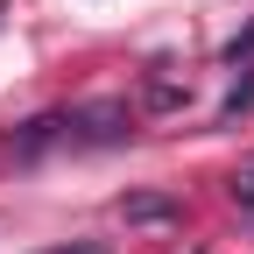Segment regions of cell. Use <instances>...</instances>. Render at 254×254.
Here are the masks:
<instances>
[{
    "mask_svg": "<svg viewBox=\"0 0 254 254\" xmlns=\"http://www.w3.org/2000/svg\"><path fill=\"white\" fill-rule=\"evenodd\" d=\"M134 134V106L127 99H85L64 113V141H92V148H113Z\"/></svg>",
    "mask_w": 254,
    "mask_h": 254,
    "instance_id": "cell-1",
    "label": "cell"
},
{
    "mask_svg": "<svg viewBox=\"0 0 254 254\" xmlns=\"http://www.w3.org/2000/svg\"><path fill=\"white\" fill-rule=\"evenodd\" d=\"M64 141V113H36V120H21L7 141H0V155H14V163H36L43 148H57Z\"/></svg>",
    "mask_w": 254,
    "mask_h": 254,
    "instance_id": "cell-2",
    "label": "cell"
},
{
    "mask_svg": "<svg viewBox=\"0 0 254 254\" xmlns=\"http://www.w3.org/2000/svg\"><path fill=\"white\" fill-rule=\"evenodd\" d=\"M120 219H127V226H170V219H184V205L170 198V190H127Z\"/></svg>",
    "mask_w": 254,
    "mask_h": 254,
    "instance_id": "cell-3",
    "label": "cell"
},
{
    "mask_svg": "<svg viewBox=\"0 0 254 254\" xmlns=\"http://www.w3.org/2000/svg\"><path fill=\"white\" fill-rule=\"evenodd\" d=\"M184 99H190V85H170V78H148V106H155V113H177Z\"/></svg>",
    "mask_w": 254,
    "mask_h": 254,
    "instance_id": "cell-4",
    "label": "cell"
},
{
    "mask_svg": "<svg viewBox=\"0 0 254 254\" xmlns=\"http://www.w3.org/2000/svg\"><path fill=\"white\" fill-rule=\"evenodd\" d=\"M247 106H254V71H240V78H233V92H226V106H219V120H240Z\"/></svg>",
    "mask_w": 254,
    "mask_h": 254,
    "instance_id": "cell-5",
    "label": "cell"
},
{
    "mask_svg": "<svg viewBox=\"0 0 254 254\" xmlns=\"http://www.w3.org/2000/svg\"><path fill=\"white\" fill-rule=\"evenodd\" d=\"M233 205H240V212H254V155L233 170Z\"/></svg>",
    "mask_w": 254,
    "mask_h": 254,
    "instance_id": "cell-6",
    "label": "cell"
},
{
    "mask_svg": "<svg viewBox=\"0 0 254 254\" xmlns=\"http://www.w3.org/2000/svg\"><path fill=\"white\" fill-rule=\"evenodd\" d=\"M50 254H106V247H92V240H85V247H50Z\"/></svg>",
    "mask_w": 254,
    "mask_h": 254,
    "instance_id": "cell-7",
    "label": "cell"
}]
</instances>
